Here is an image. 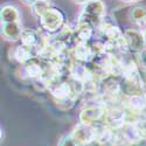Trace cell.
Here are the masks:
<instances>
[{"instance_id": "obj_1", "label": "cell", "mask_w": 146, "mask_h": 146, "mask_svg": "<svg viewBox=\"0 0 146 146\" xmlns=\"http://www.w3.org/2000/svg\"><path fill=\"white\" fill-rule=\"evenodd\" d=\"M105 13V6L101 0H90L86 4L83 8V14L81 15L80 22L88 23V25L95 27L98 26L102 18Z\"/></svg>"}, {"instance_id": "obj_2", "label": "cell", "mask_w": 146, "mask_h": 146, "mask_svg": "<svg viewBox=\"0 0 146 146\" xmlns=\"http://www.w3.org/2000/svg\"><path fill=\"white\" fill-rule=\"evenodd\" d=\"M124 41L125 47L130 49L132 53H141L145 49V38L144 33L137 29H126L124 32Z\"/></svg>"}, {"instance_id": "obj_3", "label": "cell", "mask_w": 146, "mask_h": 146, "mask_svg": "<svg viewBox=\"0 0 146 146\" xmlns=\"http://www.w3.org/2000/svg\"><path fill=\"white\" fill-rule=\"evenodd\" d=\"M40 20H41L42 28H44L49 33H54V32L58 31L61 28V26H62L63 15L60 11H57L55 8H50L40 18Z\"/></svg>"}, {"instance_id": "obj_4", "label": "cell", "mask_w": 146, "mask_h": 146, "mask_svg": "<svg viewBox=\"0 0 146 146\" xmlns=\"http://www.w3.org/2000/svg\"><path fill=\"white\" fill-rule=\"evenodd\" d=\"M70 136L78 146H84L96 139V129L92 127V125H86L81 123V125L75 127Z\"/></svg>"}, {"instance_id": "obj_5", "label": "cell", "mask_w": 146, "mask_h": 146, "mask_svg": "<svg viewBox=\"0 0 146 146\" xmlns=\"http://www.w3.org/2000/svg\"><path fill=\"white\" fill-rule=\"evenodd\" d=\"M104 115V110L100 106H88L82 110L80 115V120L82 124L92 125L96 121H98Z\"/></svg>"}, {"instance_id": "obj_6", "label": "cell", "mask_w": 146, "mask_h": 146, "mask_svg": "<svg viewBox=\"0 0 146 146\" xmlns=\"http://www.w3.org/2000/svg\"><path fill=\"white\" fill-rule=\"evenodd\" d=\"M22 28L19 22H6L3 23V34L9 41H17L21 38Z\"/></svg>"}, {"instance_id": "obj_7", "label": "cell", "mask_w": 146, "mask_h": 146, "mask_svg": "<svg viewBox=\"0 0 146 146\" xmlns=\"http://www.w3.org/2000/svg\"><path fill=\"white\" fill-rule=\"evenodd\" d=\"M20 39H21L22 44L32 47V48L39 47L40 46V41H41L40 35L35 31H32V29H23Z\"/></svg>"}, {"instance_id": "obj_8", "label": "cell", "mask_w": 146, "mask_h": 146, "mask_svg": "<svg viewBox=\"0 0 146 146\" xmlns=\"http://www.w3.org/2000/svg\"><path fill=\"white\" fill-rule=\"evenodd\" d=\"M19 12L13 6H5L1 9V22H19Z\"/></svg>"}, {"instance_id": "obj_9", "label": "cell", "mask_w": 146, "mask_h": 146, "mask_svg": "<svg viewBox=\"0 0 146 146\" xmlns=\"http://www.w3.org/2000/svg\"><path fill=\"white\" fill-rule=\"evenodd\" d=\"M130 17L133 22H136L139 26H144L146 23V8L143 6H137L132 8L130 12Z\"/></svg>"}, {"instance_id": "obj_10", "label": "cell", "mask_w": 146, "mask_h": 146, "mask_svg": "<svg viewBox=\"0 0 146 146\" xmlns=\"http://www.w3.org/2000/svg\"><path fill=\"white\" fill-rule=\"evenodd\" d=\"M94 56V50L89 46H86V43H81L76 48V57L81 61H89Z\"/></svg>"}, {"instance_id": "obj_11", "label": "cell", "mask_w": 146, "mask_h": 146, "mask_svg": "<svg viewBox=\"0 0 146 146\" xmlns=\"http://www.w3.org/2000/svg\"><path fill=\"white\" fill-rule=\"evenodd\" d=\"M32 47H28V46H25L22 44L20 46L18 49H17V53H15V56L20 61V62H28V61L32 60Z\"/></svg>"}, {"instance_id": "obj_12", "label": "cell", "mask_w": 146, "mask_h": 146, "mask_svg": "<svg viewBox=\"0 0 146 146\" xmlns=\"http://www.w3.org/2000/svg\"><path fill=\"white\" fill-rule=\"evenodd\" d=\"M33 12L38 15L39 18H41L47 11H49L52 7H50V3H49V0H40V1L38 3H35L33 5Z\"/></svg>"}, {"instance_id": "obj_13", "label": "cell", "mask_w": 146, "mask_h": 146, "mask_svg": "<svg viewBox=\"0 0 146 146\" xmlns=\"http://www.w3.org/2000/svg\"><path fill=\"white\" fill-rule=\"evenodd\" d=\"M27 74L31 77H40L43 74V69L39 63H35L33 61H28V64L26 67Z\"/></svg>"}, {"instance_id": "obj_14", "label": "cell", "mask_w": 146, "mask_h": 146, "mask_svg": "<svg viewBox=\"0 0 146 146\" xmlns=\"http://www.w3.org/2000/svg\"><path fill=\"white\" fill-rule=\"evenodd\" d=\"M136 132L140 139L146 140V118H143L136 123Z\"/></svg>"}, {"instance_id": "obj_15", "label": "cell", "mask_w": 146, "mask_h": 146, "mask_svg": "<svg viewBox=\"0 0 146 146\" xmlns=\"http://www.w3.org/2000/svg\"><path fill=\"white\" fill-rule=\"evenodd\" d=\"M58 146H78V145L75 143V140L72 139L71 136H68V137H64L62 140L60 141Z\"/></svg>"}, {"instance_id": "obj_16", "label": "cell", "mask_w": 146, "mask_h": 146, "mask_svg": "<svg viewBox=\"0 0 146 146\" xmlns=\"http://www.w3.org/2000/svg\"><path fill=\"white\" fill-rule=\"evenodd\" d=\"M140 55V60H141V64L146 68V49H144L141 53H139Z\"/></svg>"}, {"instance_id": "obj_17", "label": "cell", "mask_w": 146, "mask_h": 146, "mask_svg": "<svg viewBox=\"0 0 146 146\" xmlns=\"http://www.w3.org/2000/svg\"><path fill=\"white\" fill-rule=\"evenodd\" d=\"M74 1L77 4H87L88 1H90V0H74Z\"/></svg>"}, {"instance_id": "obj_18", "label": "cell", "mask_w": 146, "mask_h": 146, "mask_svg": "<svg viewBox=\"0 0 146 146\" xmlns=\"http://www.w3.org/2000/svg\"><path fill=\"white\" fill-rule=\"evenodd\" d=\"M25 1H26L27 4H32V5H34L35 3H38V1H40V0H25Z\"/></svg>"}, {"instance_id": "obj_19", "label": "cell", "mask_w": 146, "mask_h": 146, "mask_svg": "<svg viewBox=\"0 0 146 146\" xmlns=\"http://www.w3.org/2000/svg\"><path fill=\"white\" fill-rule=\"evenodd\" d=\"M121 1H125V3H132V1H137V0H121Z\"/></svg>"}, {"instance_id": "obj_20", "label": "cell", "mask_w": 146, "mask_h": 146, "mask_svg": "<svg viewBox=\"0 0 146 146\" xmlns=\"http://www.w3.org/2000/svg\"><path fill=\"white\" fill-rule=\"evenodd\" d=\"M144 38H145V44H146V29H145V32H144Z\"/></svg>"}]
</instances>
